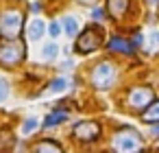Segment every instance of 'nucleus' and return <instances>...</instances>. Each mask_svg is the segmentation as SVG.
<instances>
[{
	"mask_svg": "<svg viewBox=\"0 0 159 153\" xmlns=\"http://www.w3.org/2000/svg\"><path fill=\"white\" fill-rule=\"evenodd\" d=\"M26 59V46L20 37H2L0 40V66L16 68L24 64Z\"/></svg>",
	"mask_w": 159,
	"mask_h": 153,
	"instance_id": "1",
	"label": "nucleus"
},
{
	"mask_svg": "<svg viewBox=\"0 0 159 153\" xmlns=\"http://www.w3.org/2000/svg\"><path fill=\"white\" fill-rule=\"evenodd\" d=\"M105 40V31L100 24H89L83 31L76 33V42H74V53L79 55H89L94 50H98L102 46Z\"/></svg>",
	"mask_w": 159,
	"mask_h": 153,
	"instance_id": "2",
	"label": "nucleus"
},
{
	"mask_svg": "<svg viewBox=\"0 0 159 153\" xmlns=\"http://www.w3.org/2000/svg\"><path fill=\"white\" fill-rule=\"evenodd\" d=\"M24 11L18 7L0 11V37H20L24 31Z\"/></svg>",
	"mask_w": 159,
	"mask_h": 153,
	"instance_id": "3",
	"label": "nucleus"
},
{
	"mask_svg": "<svg viewBox=\"0 0 159 153\" xmlns=\"http://www.w3.org/2000/svg\"><path fill=\"white\" fill-rule=\"evenodd\" d=\"M118 81V68L111 61H98L89 70V83L96 90H111Z\"/></svg>",
	"mask_w": 159,
	"mask_h": 153,
	"instance_id": "4",
	"label": "nucleus"
},
{
	"mask_svg": "<svg viewBox=\"0 0 159 153\" xmlns=\"http://www.w3.org/2000/svg\"><path fill=\"white\" fill-rule=\"evenodd\" d=\"M111 146L116 151H142L144 149V138L137 129L133 127H124V129H118L113 140H111Z\"/></svg>",
	"mask_w": 159,
	"mask_h": 153,
	"instance_id": "5",
	"label": "nucleus"
},
{
	"mask_svg": "<svg viewBox=\"0 0 159 153\" xmlns=\"http://www.w3.org/2000/svg\"><path fill=\"white\" fill-rule=\"evenodd\" d=\"M152 101H155V92H152L150 85H133V88H129V92H126V105H129V109L142 112V109L148 107Z\"/></svg>",
	"mask_w": 159,
	"mask_h": 153,
	"instance_id": "6",
	"label": "nucleus"
},
{
	"mask_svg": "<svg viewBox=\"0 0 159 153\" xmlns=\"http://www.w3.org/2000/svg\"><path fill=\"white\" fill-rule=\"evenodd\" d=\"M100 136H102V129H100V122H96V120H79L72 127V138L83 144L96 142V140H100Z\"/></svg>",
	"mask_w": 159,
	"mask_h": 153,
	"instance_id": "7",
	"label": "nucleus"
},
{
	"mask_svg": "<svg viewBox=\"0 0 159 153\" xmlns=\"http://www.w3.org/2000/svg\"><path fill=\"white\" fill-rule=\"evenodd\" d=\"M129 7H131V0H107V18H113V20H122L126 13H129Z\"/></svg>",
	"mask_w": 159,
	"mask_h": 153,
	"instance_id": "8",
	"label": "nucleus"
},
{
	"mask_svg": "<svg viewBox=\"0 0 159 153\" xmlns=\"http://www.w3.org/2000/svg\"><path fill=\"white\" fill-rule=\"evenodd\" d=\"M107 50L109 53H120V55H133L135 46L131 44V40H124L120 35H113L109 42H107Z\"/></svg>",
	"mask_w": 159,
	"mask_h": 153,
	"instance_id": "9",
	"label": "nucleus"
},
{
	"mask_svg": "<svg viewBox=\"0 0 159 153\" xmlns=\"http://www.w3.org/2000/svg\"><path fill=\"white\" fill-rule=\"evenodd\" d=\"M26 40L29 42H39L42 37H44V33H46V24L39 20V18H35V20H31L29 24H26Z\"/></svg>",
	"mask_w": 159,
	"mask_h": 153,
	"instance_id": "10",
	"label": "nucleus"
},
{
	"mask_svg": "<svg viewBox=\"0 0 159 153\" xmlns=\"http://www.w3.org/2000/svg\"><path fill=\"white\" fill-rule=\"evenodd\" d=\"M68 116H70L68 107H57L55 112H50V114L44 118V127H46V129H50V127H57V125L66 122V120H68Z\"/></svg>",
	"mask_w": 159,
	"mask_h": 153,
	"instance_id": "11",
	"label": "nucleus"
},
{
	"mask_svg": "<svg viewBox=\"0 0 159 153\" xmlns=\"http://www.w3.org/2000/svg\"><path fill=\"white\" fill-rule=\"evenodd\" d=\"M33 151H39V153H48V151L59 153V151H63V146H61L57 140L44 138V140H39V142H35V144H33Z\"/></svg>",
	"mask_w": 159,
	"mask_h": 153,
	"instance_id": "12",
	"label": "nucleus"
},
{
	"mask_svg": "<svg viewBox=\"0 0 159 153\" xmlns=\"http://www.w3.org/2000/svg\"><path fill=\"white\" fill-rule=\"evenodd\" d=\"M142 120L144 122H159V98L157 101H152L148 107H144L142 109Z\"/></svg>",
	"mask_w": 159,
	"mask_h": 153,
	"instance_id": "13",
	"label": "nucleus"
},
{
	"mask_svg": "<svg viewBox=\"0 0 159 153\" xmlns=\"http://www.w3.org/2000/svg\"><path fill=\"white\" fill-rule=\"evenodd\" d=\"M61 26H63V33H66L68 37H76V33L81 31V29H79V20H76L74 16H66L63 22H61Z\"/></svg>",
	"mask_w": 159,
	"mask_h": 153,
	"instance_id": "14",
	"label": "nucleus"
},
{
	"mask_svg": "<svg viewBox=\"0 0 159 153\" xmlns=\"http://www.w3.org/2000/svg\"><path fill=\"white\" fill-rule=\"evenodd\" d=\"M37 127H39V120L35 118V116H29L24 122H22V136H31V133H35L37 131Z\"/></svg>",
	"mask_w": 159,
	"mask_h": 153,
	"instance_id": "15",
	"label": "nucleus"
},
{
	"mask_svg": "<svg viewBox=\"0 0 159 153\" xmlns=\"http://www.w3.org/2000/svg\"><path fill=\"white\" fill-rule=\"evenodd\" d=\"M68 85H70V83H68V79H63V77H57V79H52V81L48 83V92L57 94V92H63Z\"/></svg>",
	"mask_w": 159,
	"mask_h": 153,
	"instance_id": "16",
	"label": "nucleus"
},
{
	"mask_svg": "<svg viewBox=\"0 0 159 153\" xmlns=\"http://www.w3.org/2000/svg\"><path fill=\"white\" fill-rule=\"evenodd\" d=\"M57 55H59V44H55V42H50V44H46V46L42 48V57H44V59H50V61H52Z\"/></svg>",
	"mask_w": 159,
	"mask_h": 153,
	"instance_id": "17",
	"label": "nucleus"
},
{
	"mask_svg": "<svg viewBox=\"0 0 159 153\" xmlns=\"http://www.w3.org/2000/svg\"><path fill=\"white\" fill-rule=\"evenodd\" d=\"M159 50V31H150L148 33V53H157Z\"/></svg>",
	"mask_w": 159,
	"mask_h": 153,
	"instance_id": "18",
	"label": "nucleus"
},
{
	"mask_svg": "<svg viewBox=\"0 0 159 153\" xmlns=\"http://www.w3.org/2000/svg\"><path fill=\"white\" fill-rule=\"evenodd\" d=\"M48 33H50V37H59V35L63 33V26H61V22L52 20V22L48 24Z\"/></svg>",
	"mask_w": 159,
	"mask_h": 153,
	"instance_id": "19",
	"label": "nucleus"
},
{
	"mask_svg": "<svg viewBox=\"0 0 159 153\" xmlns=\"http://www.w3.org/2000/svg\"><path fill=\"white\" fill-rule=\"evenodd\" d=\"M89 16H92V20H96V22H105V20H107V11L100 9V7H94Z\"/></svg>",
	"mask_w": 159,
	"mask_h": 153,
	"instance_id": "20",
	"label": "nucleus"
},
{
	"mask_svg": "<svg viewBox=\"0 0 159 153\" xmlns=\"http://www.w3.org/2000/svg\"><path fill=\"white\" fill-rule=\"evenodd\" d=\"M7 96H9V83H7L5 77H0V103H2Z\"/></svg>",
	"mask_w": 159,
	"mask_h": 153,
	"instance_id": "21",
	"label": "nucleus"
},
{
	"mask_svg": "<svg viewBox=\"0 0 159 153\" xmlns=\"http://www.w3.org/2000/svg\"><path fill=\"white\" fill-rule=\"evenodd\" d=\"M29 9H31V13H42V11H44V5L39 2V0H35V2H31Z\"/></svg>",
	"mask_w": 159,
	"mask_h": 153,
	"instance_id": "22",
	"label": "nucleus"
},
{
	"mask_svg": "<svg viewBox=\"0 0 159 153\" xmlns=\"http://www.w3.org/2000/svg\"><path fill=\"white\" fill-rule=\"evenodd\" d=\"M150 136L159 138V122H150Z\"/></svg>",
	"mask_w": 159,
	"mask_h": 153,
	"instance_id": "23",
	"label": "nucleus"
},
{
	"mask_svg": "<svg viewBox=\"0 0 159 153\" xmlns=\"http://www.w3.org/2000/svg\"><path fill=\"white\" fill-rule=\"evenodd\" d=\"M74 66H72V61L68 59V61H63V66H61V70H72Z\"/></svg>",
	"mask_w": 159,
	"mask_h": 153,
	"instance_id": "24",
	"label": "nucleus"
},
{
	"mask_svg": "<svg viewBox=\"0 0 159 153\" xmlns=\"http://www.w3.org/2000/svg\"><path fill=\"white\" fill-rule=\"evenodd\" d=\"M76 2H79V5H96L98 0H76Z\"/></svg>",
	"mask_w": 159,
	"mask_h": 153,
	"instance_id": "25",
	"label": "nucleus"
},
{
	"mask_svg": "<svg viewBox=\"0 0 159 153\" xmlns=\"http://www.w3.org/2000/svg\"><path fill=\"white\" fill-rule=\"evenodd\" d=\"M157 149H159V138H157Z\"/></svg>",
	"mask_w": 159,
	"mask_h": 153,
	"instance_id": "26",
	"label": "nucleus"
}]
</instances>
